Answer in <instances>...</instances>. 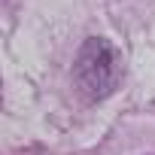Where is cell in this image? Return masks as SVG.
<instances>
[{
  "instance_id": "1",
  "label": "cell",
  "mask_w": 155,
  "mask_h": 155,
  "mask_svg": "<svg viewBox=\"0 0 155 155\" xmlns=\"http://www.w3.org/2000/svg\"><path fill=\"white\" fill-rule=\"evenodd\" d=\"M73 79H76V88L88 101L110 97L119 88V79H122V58H119V52L101 37L85 40L79 55H76V64H73Z\"/></svg>"
}]
</instances>
